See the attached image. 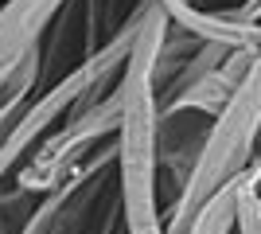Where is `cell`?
I'll return each mask as SVG.
<instances>
[{"mask_svg": "<svg viewBox=\"0 0 261 234\" xmlns=\"http://www.w3.org/2000/svg\"><path fill=\"white\" fill-rule=\"evenodd\" d=\"M168 32V16L156 0H144L141 23L117 74L121 125L113 133V188H117L125 234H164L160 207V90L156 51Z\"/></svg>", "mask_w": 261, "mask_h": 234, "instance_id": "6da1fadb", "label": "cell"}, {"mask_svg": "<svg viewBox=\"0 0 261 234\" xmlns=\"http://www.w3.org/2000/svg\"><path fill=\"white\" fill-rule=\"evenodd\" d=\"M257 145H261V47L250 55L226 106L211 117L195 164L175 191V203L164 211V234H184L187 219L195 215V207L211 191L238 179L242 172H250Z\"/></svg>", "mask_w": 261, "mask_h": 234, "instance_id": "7a4b0ae2", "label": "cell"}, {"mask_svg": "<svg viewBox=\"0 0 261 234\" xmlns=\"http://www.w3.org/2000/svg\"><path fill=\"white\" fill-rule=\"evenodd\" d=\"M117 125H121V90H117V82H113V90H106L98 101H90V106L74 110L70 117H63V121L28 152V160L12 172V176H16V188L32 191V195L55 191L106 137L117 133Z\"/></svg>", "mask_w": 261, "mask_h": 234, "instance_id": "3957f363", "label": "cell"}, {"mask_svg": "<svg viewBox=\"0 0 261 234\" xmlns=\"http://www.w3.org/2000/svg\"><path fill=\"white\" fill-rule=\"evenodd\" d=\"M257 47H230V51H222V55H218L215 63H207L191 82L175 86L172 94L160 101V110L164 113H199V117L211 121V117L226 106V98L234 94L242 70H246V63H250V55Z\"/></svg>", "mask_w": 261, "mask_h": 234, "instance_id": "277c9868", "label": "cell"}, {"mask_svg": "<svg viewBox=\"0 0 261 234\" xmlns=\"http://www.w3.org/2000/svg\"><path fill=\"white\" fill-rule=\"evenodd\" d=\"M70 0H4L0 4V74L39 51L47 28Z\"/></svg>", "mask_w": 261, "mask_h": 234, "instance_id": "5b68a950", "label": "cell"}, {"mask_svg": "<svg viewBox=\"0 0 261 234\" xmlns=\"http://www.w3.org/2000/svg\"><path fill=\"white\" fill-rule=\"evenodd\" d=\"M199 113H164L160 110V168L172 172L175 184H184L191 164H195L199 148H203V137H207V125H195Z\"/></svg>", "mask_w": 261, "mask_h": 234, "instance_id": "8992f818", "label": "cell"}, {"mask_svg": "<svg viewBox=\"0 0 261 234\" xmlns=\"http://www.w3.org/2000/svg\"><path fill=\"white\" fill-rule=\"evenodd\" d=\"M234 234H261V184L253 172H246L238 184V219Z\"/></svg>", "mask_w": 261, "mask_h": 234, "instance_id": "52a82bcc", "label": "cell"}, {"mask_svg": "<svg viewBox=\"0 0 261 234\" xmlns=\"http://www.w3.org/2000/svg\"><path fill=\"white\" fill-rule=\"evenodd\" d=\"M238 16H242V20L261 23V0H242V4H238Z\"/></svg>", "mask_w": 261, "mask_h": 234, "instance_id": "ba28073f", "label": "cell"}, {"mask_svg": "<svg viewBox=\"0 0 261 234\" xmlns=\"http://www.w3.org/2000/svg\"><path fill=\"white\" fill-rule=\"evenodd\" d=\"M191 4H199V8H207V0H191Z\"/></svg>", "mask_w": 261, "mask_h": 234, "instance_id": "9c48e42d", "label": "cell"}]
</instances>
